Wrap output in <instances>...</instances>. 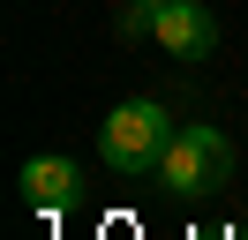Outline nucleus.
<instances>
[{
  "mask_svg": "<svg viewBox=\"0 0 248 240\" xmlns=\"http://www.w3.org/2000/svg\"><path fill=\"white\" fill-rule=\"evenodd\" d=\"M151 38L166 45L173 60H203V53L218 45V23H211V8H196V0H158Z\"/></svg>",
  "mask_w": 248,
  "mask_h": 240,
  "instance_id": "3",
  "label": "nucleus"
},
{
  "mask_svg": "<svg viewBox=\"0 0 248 240\" xmlns=\"http://www.w3.org/2000/svg\"><path fill=\"white\" fill-rule=\"evenodd\" d=\"M166 105L158 98H128L106 113V128H98V150H106L113 173H158V158H166Z\"/></svg>",
  "mask_w": 248,
  "mask_h": 240,
  "instance_id": "1",
  "label": "nucleus"
},
{
  "mask_svg": "<svg viewBox=\"0 0 248 240\" xmlns=\"http://www.w3.org/2000/svg\"><path fill=\"white\" fill-rule=\"evenodd\" d=\"M158 180H166L173 195H211L233 180V143L218 128H173L166 158H158Z\"/></svg>",
  "mask_w": 248,
  "mask_h": 240,
  "instance_id": "2",
  "label": "nucleus"
},
{
  "mask_svg": "<svg viewBox=\"0 0 248 240\" xmlns=\"http://www.w3.org/2000/svg\"><path fill=\"white\" fill-rule=\"evenodd\" d=\"M76 195H83L76 158H31V165H23V203H31V210H68Z\"/></svg>",
  "mask_w": 248,
  "mask_h": 240,
  "instance_id": "4",
  "label": "nucleus"
},
{
  "mask_svg": "<svg viewBox=\"0 0 248 240\" xmlns=\"http://www.w3.org/2000/svg\"><path fill=\"white\" fill-rule=\"evenodd\" d=\"M196 240H233V233H226V225H196Z\"/></svg>",
  "mask_w": 248,
  "mask_h": 240,
  "instance_id": "5",
  "label": "nucleus"
}]
</instances>
